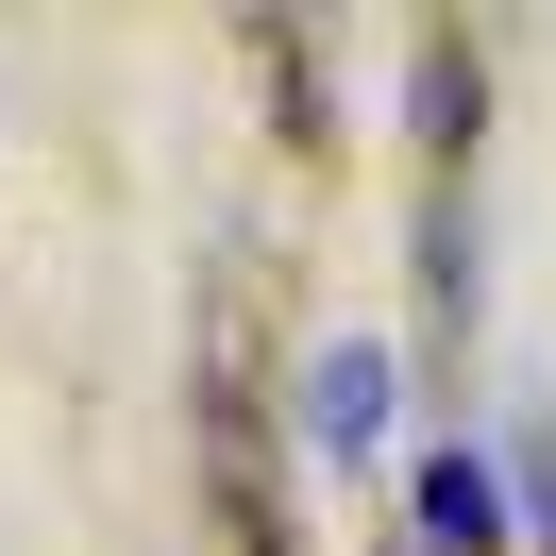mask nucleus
<instances>
[{
    "label": "nucleus",
    "mask_w": 556,
    "mask_h": 556,
    "mask_svg": "<svg viewBox=\"0 0 556 556\" xmlns=\"http://www.w3.org/2000/svg\"><path fill=\"white\" fill-rule=\"evenodd\" d=\"M304 421H320V455H371V439H388V354H371V338H354V354H320Z\"/></svg>",
    "instance_id": "nucleus-1"
},
{
    "label": "nucleus",
    "mask_w": 556,
    "mask_h": 556,
    "mask_svg": "<svg viewBox=\"0 0 556 556\" xmlns=\"http://www.w3.org/2000/svg\"><path fill=\"white\" fill-rule=\"evenodd\" d=\"M489 540H506L489 472H472V455H421V556H489Z\"/></svg>",
    "instance_id": "nucleus-2"
}]
</instances>
